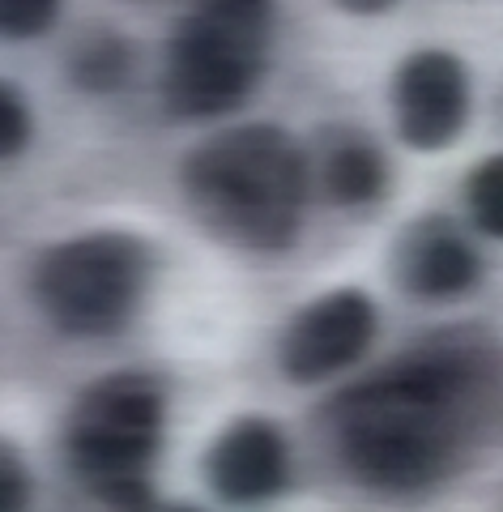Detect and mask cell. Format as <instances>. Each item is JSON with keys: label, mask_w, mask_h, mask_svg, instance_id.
I'll return each instance as SVG.
<instances>
[{"label": "cell", "mask_w": 503, "mask_h": 512, "mask_svg": "<svg viewBox=\"0 0 503 512\" xmlns=\"http://www.w3.org/2000/svg\"><path fill=\"white\" fill-rule=\"evenodd\" d=\"M150 512H201V508H188V504H154Z\"/></svg>", "instance_id": "cell-17"}, {"label": "cell", "mask_w": 503, "mask_h": 512, "mask_svg": "<svg viewBox=\"0 0 503 512\" xmlns=\"http://www.w3.org/2000/svg\"><path fill=\"white\" fill-rule=\"evenodd\" d=\"M273 0H192L162 60L171 120H222L261 86L273 47Z\"/></svg>", "instance_id": "cell-4"}, {"label": "cell", "mask_w": 503, "mask_h": 512, "mask_svg": "<svg viewBox=\"0 0 503 512\" xmlns=\"http://www.w3.org/2000/svg\"><path fill=\"white\" fill-rule=\"evenodd\" d=\"M312 180L320 184V192L337 205V210L363 214L388 197L393 171H388L384 150L363 133V128L333 124V128H324L320 141H316Z\"/></svg>", "instance_id": "cell-10"}, {"label": "cell", "mask_w": 503, "mask_h": 512, "mask_svg": "<svg viewBox=\"0 0 503 512\" xmlns=\"http://www.w3.org/2000/svg\"><path fill=\"white\" fill-rule=\"evenodd\" d=\"M167 431V393L150 372H111L86 384L64 419L73 474L116 512H150V470Z\"/></svg>", "instance_id": "cell-3"}, {"label": "cell", "mask_w": 503, "mask_h": 512, "mask_svg": "<svg viewBox=\"0 0 503 512\" xmlns=\"http://www.w3.org/2000/svg\"><path fill=\"white\" fill-rule=\"evenodd\" d=\"M30 146V107H26V94L13 86V82H0V154L18 158Z\"/></svg>", "instance_id": "cell-14"}, {"label": "cell", "mask_w": 503, "mask_h": 512, "mask_svg": "<svg viewBox=\"0 0 503 512\" xmlns=\"http://www.w3.org/2000/svg\"><path fill=\"white\" fill-rule=\"evenodd\" d=\"M333 5L354 13V18H380V13H388L397 0H333Z\"/></svg>", "instance_id": "cell-16"}, {"label": "cell", "mask_w": 503, "mask_h": 512, "mask_svg": "<svg viewBox=\"0 0 503 512\" xmlns=\"http://www.w3.org/2000/svg\"><path fill=\"white\" fill-rule=\"evenodd\" d=\"M380 333V312L371 295L342 286L329 291L286 320L278 338V372L290 384H324L350 372L367 359L371 342Z\"/></svg>", "instance_id": "cell-6"}, {"label": "cell", "mask_w": 503, "mask_h": 512, "mask_svg": "<svg viewBox=\"0 0 503 512\" xmlns=\"http://www.w3.org/2000/svg\"><path fill=\"white\" fill-rule=\"evenodd\" d=\"M30 504V474L13 444L0 448V512H26Z\"/></svg>", "instance_id": "cell-15"}, {"label": "cell", "mask_w": 503, "mask_h": 512, "mask_svg": "<svg viewBox=\"0 0 503 512\" xmlns=\"http://www.w3.org/2000/svg\"><path fill=\"white\" fill-rule=\"evenodd\" d=\"M180 192L209 239L248 256H282L303 231L312 158L278 124H235L188 150Z\"/></svg>", "instance_id": "cell-2"}, {"label": "cell", "mask_w": 503, "mask_h": 512, "mask_svg": "<svg viewBox=\"0 0 503 512\" xmlns=\"http://www.w3.org/2000/svg\"><path fill=\"white\" fill-rule=\"evenodd\" d=\"M60 0H0V30L9 43L39 39L56 26Z\"/></svg>", "instance_id": "cell-13"}, {"label": "cell", "mask_w": 503, "mask_h": 512, "mask_svg": "<svg viewBox=\"0 0 503 512\" xmlns=\"http://www.w3.org/2000/svg\"><path fill=\"white\" fill-rule=\"evenodd\" d=\"M393 120L410 150L440 154L469 124V69L444 47L410 52L393 73Z\"/></svg>", "instance_id": "cell-8"}, {"label": "cell", "mask_w": 503, "mask_h": 512, "mask_svg": "<svg viewBox=\"0 0 503 512\" xmlns=\"http://www.w3.org/2000/svg\"><path fill=\"white\" fill-rule=\"evenodd\" d=\"M388 274H393L401 295L418 303H452L478 291L482 256L452 218L423 214L405 222V231L393 239Z\"/></svg>", "instance_id": "cell-9"}, {"label": "cell", "mask_w": 503, "mask_h": 512, "mask_svg": "<svg viewBox=\"0 0 503 512\" xmlns=\"http://www.w3.org/2000/svg\"><path fill=\"white\" fill-rule=\"evenodd\" d=\"M154 278V248L128 231H90L47 248L30 274L47 325L64 338H111L133 325Z\"/></svg>", "instance_id": "cell-5"}, {"label": "cell", "mask_w": 503, "mask_h": 512, "mask_svg": "<svg viewBox=\"0 0 503 512\" xmlns=\"http://www.w3.org/2000/svg\"><path fill=\"white\" fill-rule=\"evenodd\" d=\"M465 214L482 235L503 239V154L482 158L465 175Z\"/></svg>", "instance_id": "cell-12"}, {"label": "cell", "mask_w": 503, "mask_h": 512, "mask_svg": "<svg viewBox=\"0 0 503 512\" xmlns=\"http://www.w3.org/2000/svg\"><path fill=\"white\" fill-rule=\"evenodd\" d=\"M491 402L486 350L474 342L418 346L329 402L337 466L384 500L431 495L461 470Z\"/></svg>", "instance_id": "cell-1"}, {"label": "cell", "mask_w": 503, "mask_h": 512, "mask_svg": "<svg viewBox=\"0 0 503 512\" xmlns=\"http://www.w3.org/2000/svg\"><path fill=\"white\" fill-rule=\"evenodd\" d=\"M69 73L81 90H94V94L120 90L128 82V73H133V52H128V43L116 35H90L73 52Z\"/></svg>", "instance_id": "cell-11"}, {"label": "cell", "mask_w": 503, "mask_h": 512, "mask_svg": "<svg viewBox=\"0 0 503 512\" xmlns=\"http://www.w3.org/2000/svg\"><path fill=\"white\" fill-rule=\"evenodd\" d=\"M290 478H295V466H290L286 431L261 414L226 423L205 448V487L226 508L256 512L278 504L290 491Z\"/></svg>", "instance_id": "cell-7"}]
</instances>
